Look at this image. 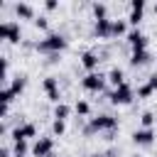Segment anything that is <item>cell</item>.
Segmentation results:
<instances>
[{
	"mask_svg": "<svg viewBox=\"0 0 157 157\" xmlns=\"http://www.w3.org/2000/svg\"><path fill=\"white\" fill-rule=\"evenodd\" d=\"M39 52H61V49H66V37L64 34H49L47 39H42V42H37L34 44Z\"/></svg>",
	"mask_w": 157,
	"mask_h": 157,
	"instance_id": "obj_1",
	"label": "cell"
},
{
	"mask_svg": "<svg viewBox=\"0 0 157 157\" xmlns=\"http://www.w3.org/2000/svg\"><path fill=\"white\" fill-rule=\"evenodd\" d=\"M105 78H108V76H103L101 71H93V74H86V76H83L81 86H83L86 91H93V93H98V91H103V83H105Z\"/></svg>",
	"mask_w": 157,
	"mask_h": 157,
	"instance_id": "obj_2",
	"label": "cell"
},
{
	"mask_svg": "<svg viewBox=\"0 0 157 157\" xmlns=\"http://www.w3.org/2000/svg\"><path fill=\"white\" fill-rule=\"evenodd\" d=\"M0 39H7V42H12V44H17V42H20V25L12 22V20L2 22V25H0Z\"/></svg>",
	"mask_w": 157,
	"mask_h": 157,
	"instance_id": "obj_3",
	"label": "cell"
},
{
	"mask_svg": "<svg viewBox=\"0 0 157 157\" xmlns=\"http://www.w3.org/2000/svg\"><path fill=\"white\" fill-rule=\"evenodd\" d=\"M130 101H132V88H130L128 83L118 86V88L110 93V103H113V105H125V103H130Z\"/></svg>",
	"mask_w": 157,
	"mask_h": 157,
	"instance_id": "obj_4",
	"label": "cell"
},
{
	"mask_svg": "<svg viewBox=\"0 0 157 157\" xmlns=\"http://www.w3.org/2000/svg\"><path fill=\"white\" fill-rule=\"evenodd\" d=\"M118 128V120L110 118V115H98V118H91V125H88V132L93 130H115Z\"/></svg>",
	"mask_w": 157,
	"mask_h": 157,
	"instance_id": "obj_5",
	"label": "cell"
},
{
	"mask_svg": "<svg viewBox=\"0 0 157 157\" xmlns=\"http://www.w3.org/2000/svg\"><path fill=\"white\" fill-rule=\"evenodd\" d=\"M54 150V140L52 137H37L34 145H32V155L34 157H49Z\"/></svg>",
	"mask_w": 157,
	"mask_h": 157,
	"instance_id": "obj_6",
	"label": "cell"
},
{
	"mask_svg": "<svg viewBox=\"0 0 157 157\" xmlns=\"http://www.w3.org/2000/svg\"><path fill=\"white\" fill-rule=\"evenodd\" d=\"M128 44L132 47V52H142V49H147V37L140 29H130L128 32Z\"/></svg>",
	"mask_w": 157,
	"mask_h": 157,
	"instance_id": "obj_7",
	"label": "cell"
},
{
	"mask_svg": "<svg viewBox=\"0 0 157 157\" xmlns=\"http://www.w3.org/2000/svg\"><path fill=\"white\" fill-rule=\"evenodd\" d=\"M27 137H37V128L34 123H22L12 130V142L15 140H27Z\"/></svg>",
	"mask_w": 157,
	"mask_h": 157,
	"instance_id": "obj_8",
	"label": "cell"
},
{
	"mask_svg": "<svg viewBox=\"0 0 157 157\" xmlns=\"http://www.w3.org/2000/svg\"><path fill=\"white\" fill-rule=\"evenodd\" d=\"M155 135H157V132H155L152 128H140V130L132 132V142H135V145H152Z\"/></svg>",
	"mask_w": 157,
	"mask_h": 157,
	"instance_id": "obj_9",
	"label": "cell"
},
{
	"mask_svg": "<svg viewBox=\"0 0 157 157\" xmlns=\"http://www.w3.org/2000/svg\"><path fill=\"white\" fill-rule=\"evenodd\" d=\"M44 91H47V96H49V101H54V103H61L59 98V83H56V78L54 76H47L44 78Z\"/></svg>",
	"mask_w": 157,
	"mask_h": 157,
	"instance_id": "obj_10",
	"label": "cell"
},
{
	"mask_svg": "<svg viewBox=\"0 0 157 157\" xmlns=\"http://www.w3.org/2000/svg\"><path fill=\"white\" fill-rule=\"evenodd\" d=\"M98 61H101V59H98V54H93V52H83V54H81V66L88 69V74H93V71L98 69Z\"/></svg>",
	"mask_w": 157,
	"mask_h": 157,
	"instance_id": "obj_11",
	"label": "cell"
},
{
	"mask_svg": "<svg viewBox=\"0 0 157 157\" xmlns=\"http://www.w3.org/2000/svg\"><path fill=\"white\" fill-rule=\"evenodd\" d=\"M110 27H113V20H96V25H93V32L98 34V37H110Z\"/></svg>",
	"mask_w": 157,
	"mask_h": 157,
	"instance_id": "obj_12",
	"label": "cell"
},
{
	"mask_svg": "<svg viewBox=\"0 0 157 157\" xmlns=\"http://www.w3.org/2000/svg\"><path fill=\"white\" fill-rule=\"evenodd\" d=\"M147 61H150V52H147V49L132 52V56H130V64H132V66H145Z\"/></svg>",
	"mask_w": 157,
	"mask_h": 157,
	"instance_id": "obj_13",
	"label": "cell"
},
{
	"mask_svg": "<svg viewBox=\"0 0 157 157\" xmlns=\"http://www.w3.org/2000/svg\"><path fill=\"white\" fill-rule=\"evenodd\" d=\"M108 81H110L115 88H118V86H123V83H125V74H123V69H118V66H115V69H110V71H108Z\"/></svg>",
	"mask_w": 157,
	"mask_h": 157,
	"instance_id": "obj_14",
	"label": "cell"
},
{
	"mask_svg": "<svg viewBox=\"0 0 157 157\" xmlns=\"http://www.w3.org/2000/svg\"><path fill=\"white\" fill-rule=\"evenodd\" d=\"M25 86H27V78H25L22 74H17V76L12 78V83H10V91H12L15 96H20V93L25 91Z\"/></svg>",
	"mask_w": 157,
	"mask_h": 157,
	"instance_id": "obj_15",
	"label": "cell"
},
{
	"mask_svg": "<svg viewBox=\"0 0 157 157\" xmlns=\"http://www.w3.org/2000/svg\"><path fill=\"white\" fill-rule=\"evenodd\" d=\"M69 115H71V108L66 103H56L54 105V120H66Z\"/></svg>",
	"mask_w": 157,
	"mask_h": 157,
	"instance_id": "obj_16",
	"label": "cell"
},
{
	"mask_svg": "<svg viewBox=\"0 0 157 157\" xmlns=\"http://www.w3.org/2000/svg\"><path fill=\"white\" fill-rule=\"evenodd\" d=\"M15 12H17L20 17H27V20H29V17H34L32 5H27V2H17V5H15Z\"/></svg>",
	"mask_w": 157,
	"mask_h": 157,
	"instance_id": "obj_17",
	"label": "cell"
},
{
	"mask_svg": "<svg viewBox=\"0 0 157 157\" xmlns=\"http://www.w3.org/2000/svg\"><path fill=\"white\" fill-rule=\"evenodd\" d=\"M125 29H128L125 20H113V27H110V37H120V34H125Z\"/></svg>",
	"mask_w": 157,
	"mask_h": 157,
	"instance_id": "obj_18",
	"label": "cell"
},
{
	"mask_svg": "<svg viewBox=\"0 0 157 157\" xmlns=\"http://www.w3.org/2000/svg\"><path fill=\"white\" fill-rule=\"evenodd\" d=\"M27 155V140H15L12 145V157H25Z\"/></svg>",
	"mask_w": 157,
	"mask_h": 157,
	"instance_id": "obj_19",
	"label": "cell"
},
{
	"mask_svg": "<svg viewBox=\"0 0 157 157\" xmlns=\"http://www.w3.org/2000/svg\"><path fill=\"white\" fill-rule=\"evenodd\" d=\"M74 110H76L78 115H88V113H91V105H88V101H76Z\"/></svg>",
	"mask_w": 157,
	"mask_h": 157,
	"instance_id": "obj_20",
	"label": "cell"
},
{
	"mask_svg": "<svg viewBox=\"0 0 157 157\" xmlns=\"http://www.w3.org/2000/svg\"><path fill=\"white\" fill-rule=\"evenodd\" d=\"M140 123H142V128H152V125H155V113L145 110V113L140 115Z\"/></svg>",
	"mask_w": 157,
	"mask_h": 157,
	"instance_id": "obj_21",
	"label": "cell"
},
{
	"mask_svg": "<svg viewBox=\"0 0 157 157\" xmlns=\"http://www.w3.org/2000/svg\"><path fill=\"white\" fill-rule=\"evenodd\" d=\"M140 20H142V10H130V17H128V22L137 29V25H140Z\"/></svg>",
	"mask_w": 157,
	"mask_h": 157,
	"instance_id": "obj_22",
	"label": "cell"
},
{
	"mask_svg": "<svg viewBox=\"0 0 157 157\" xmlns=\"http://www.w3.org/2000/svg\"><path fill=\"white\" fill-rule=\"evenodd\" d=\"M15 98V93L10 91V86H5L2 91H0V103H5V105H10V101Z\"/></svg>",
	"mask_w": 157,
	"mask_h": 157,
	"instance_id": "obj_23",
	"label": "cell"
},
{
	"mask_svg": "<svg viewBox=\"0 0 157 157\" xmlns=\"http://www.w3.org/2000/svg\"><path fill=\"white\" fill-rule=\"evenodd\" d=\"M93 15H96V20H105V5L103 2H93Z\"/></svg>",
	"mask_w": 157,
	"mask_h": 157,
	"instance_id": "obj_24",
	"label": "cell"
},
{
	"mask_svg": "<svg viewBox=\"0 0 157 157\" xmlns=\"http://www.w3.org/2000/svg\"><path fill=\"white\" fill-rule=\"evenodd\" d=\"M152 86L150 83H142V86H137V98H147V96H152Z\"/></svg>",
	"mask_w": 157,
	"mask_h": 157,
	"instance_id": "obj_25",
	"label": "cell"
},
{
	"mask_svg": "<svg viewBox=\"0 0 157 157\" xmlns=\"http://www.w3.org/2000/svg\"><path fill=\"white\" fill-rule=\"evenodd\" d=\"M64 130H66V123L64 120H54L52 123V132L54 135H64Z\"/></svg>",
	"mask_w": 157,
	"mask_h": 157,
	"instance_id": "obj_26",
	"label": "cell"
},
{
	"mask_svg": "<svg viewBox=\"0 0 157 157\" xmlns=\"http://www.w3.org/2000/svg\"><path fill=\"white\" fill-rule=\"evenodd\" d=\"M34 27H37V29H47V27H49L47 17H34Z\"/></svg>",
	"mask_w": 157,
	"mask_h": 157,
	"instance_id": "obj_27",
	"label": "cell"
},
{
	"mask_svg": "<svg viewBox=\"0 0 157 157\" xmlns=\"http://www.w3.org/2000/svg\"><path fill=\"white\" fill-rule=\"evenodd\" d=\"M130 10H142L145 12V0H132L130 2Z\"/></svg>",
	"mask_w": 157,
	"mask_h": 157,
	"instance_id": "obj_28",
	"label": "cell"
},
{
	"mask_svg": "<svg viewBox=\"0 0 157 157\" xmlns=\"http://www.w3.org/2000/svg\"><path fill=\"white\" fill-rule=\"evenodd\" d=\"M147 83H150V86H152V88H155V91H157V74H152V76H150V78H147Z\"/></svg>",
	"mask_w": 157,
	"mask_h": 157,
	"instance_id": "obj_29",
	"label": "cell"
},
{
	"mask_svg": "<svg viewBox=\"0 0 157 157\" xmlns=\"http://www.w3.org/2000/svg\"><path fill=\"white\" fill-rule=\"evenodd\" d=\"M44 7H47V10H56V0H47Z\"/></svg>",
	"mask_w": 157,
	"mask_h": 157,
	"instance_id": "obj_30",
	"label": "cell"
},
{
	"mask_svg": "<svg viewBox=\"0 0 157 157\" xmlns=\"http://www.w3.org/2000/svg\"><path fill=\"white\" fill-rule=\"evenodd\" d=\"M0 157H10V147H0Z\"/></svg>",
	"mask_w": 157,
	"mask_h": 157,
	"instance_id": "obj_31",
	"label": "cell"
},
{
	"mask_svg": "<svg viewBox=\"0 0 157 157\" xmlns=\"http://www.w3.org/2000/svg\"><path fill=\"white\" fill-rule=\"evenodd\" d=\"M152 10H155V12H157V2H155V5H152Z\"/></svg>",
	"mask_w": 157,
	"mask_h": 157,
	"instance_id": "obj_32",
	"label": "cell"
},
{
	"mask_svg": "<svg viewBox=\"0 0 157 157\" xmlns=\"http://www.w3.org/2000/svg\"><path fill=\"white\" fill-rule=\"evenodd\" d=\"M132 157H140V155H132Z\"/></svg>",
	"mask_w": 157,
	"mask_h": 157,
	"instance_id": "obj_33",
	"label": "cell"
}]
</instances>
